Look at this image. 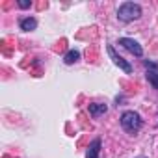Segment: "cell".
I'll return each mask as SVG.
<instances>
[{
  "instance_id": "cell-11",
  "label": "cell",
  "mask_w": 158,
  "mask_h": 158,
  "mask_svg": "<svg viewBox=\"0 0 158 158\" xmlns=\"http://www.w3.org/2000/svg\"><path fill=\"white\" fill-rule=\"evenodd\" d=\"M156 127H158V121H156Z\"/></svg>"
},
{
  "instance_id": "cell-1",
  "label": "cell",
  "mask_w": 158,
  "mask_h": 158,
  "mask_svg": "<svg viewBox=\"0 0 158 158\" xmlns=\"http://www.w3.org/2000/svg\"><path fill=\"white\" fill-rule=\"evenodd\" d=\"M119 123H121V128L130 136H136L143 128V119H141L139 112H136V110H125L119 117Z\"/></svg>"
},
{
  "instance_id": "cell-5",
  "label": "cell",
  "mask_w": 158,
  "mask_h": 158,
  "mask_svg": "<svg viewBox=\"0 0 158 158\" xmlns=\"http://www.w3.org/2000/svg\"><path fill=\"white\" fill-rule=\"evenodd\" d=\"M143 63H145V69H147V73H145L147 82L158 91V63L156 61H149V60H145Z\"/></svg>"
},
{
  "instance_id": "cell-10",
  "label": "cell",
  "mask_w": 158,
  "mask_h": 158,
  "mask_svg": "<svg viewBox=\"0 0 158 158\" xmlns=\"http://www.w3.org/2000/svg\"><path fill=\"white\" fill-rule=\"evenodd\" d=\"M17 6L21 10H28V8H32V0H17Z\"/></svg>"
},
{
  "instance_id": "cell-12",
  "label": "cell",
  "mask_w": 158,
  "mask_h": 158,
  "mask_svg": "<svg viewBox=\"0 0 158 158\" xmlns=\"http://www.w3.org/2000/svg\"><path fill=\"white\" fill-rule=\"evenodd\" d=\"M139 158H145V156H139Z\"/></svg>"
},
{
  "instance_id": "cell-8",
  "label": "cell",
  "mask_w": 158,
  "mask_h": 158,
  "mask_svg": "<svg viewBox=\"0 0 158 158\" xmlns=\"http://www.w3.org/2000/svg\"><path fill=\"white\" fill-rule=\"evenodd\" d=\"M101 149H102V139H101V138L91 139V143H89V147H88V151H86V158H99Z\"/></svg>"
},
{
  "instance_id": "cell-9",
  "label": "cell",
  "mask_w": 158,
  "mask_h": 158,
  "mask_svg": "<svg viewBox=\"0 0 158 158\" xmlns=\"http://www.w3.org/2000/svg\"><path fill=\"white\" fill-rule=\"evenodd\" d=\"M80 58H82L80 50L71 48V50H67V54L63 56V63H65V65H74V63H78V61H80Z\"/></svg>"
},
{
  "instance_id": "cell-6",
  "label": "cell",
  "mask_w": 158,
  "mask_h": 158,
  "mask_svg": "<svg viewBox=\"0 0 158 158\" xmlns=\"http://www.w3.org/2000/svg\"><path fill=\"white\" fill-rule=\"evenodd\" d=\"M37 19L35 17H32V15H28V17H21L19 19V28L23 30V32H34L35 28H37Z\"/></svg>"
},
{
  "instance_id": "cell-3",
  "label": "cell",
  "mask_w": 158,
  "mask_h": 158,
  "mask_svg": "<svg viewBox=\"0 0 158 158\" xmlns=\"http://www.w3.org/2000/svg\"><path fill=\"white\" fill-rule=\"evenodd\" d=\"M106 50H108V56H110V60L114 61V65H117V67H119L123 73H127V74H132V71H134L132 63H130L128 60H125L123 56H119V54L115 52L114 45H106Z\"/></svg>"
},
{
  "instance_id": "cell-2",
  "label": "cell",
  "mask_w": 158,
  "mask_h": 158,
  "mask_svg": "<svg viewBox=\"0 0 158 158\" xmlns=\"http://www.w3.org/2000/svg\"><path fill=\"white\" fill-rule=\"evenodd\" d=\"M141 13H143V10L138 2H123L117 8V21L123 24H128L132 21H138L141 17Z\"/></svg>"
},
{
  "instance_id": "cell-7",
  "label": "cell",
  "mask_w": 158,
  "mask_h": 158,
  "mask_svg": "<svg viewBox=\"0 0 158 158\" xmlns=\"http://www.w3.org/2000/svg\"><path fill=\"white\" fill-rule=\"evenodd\" d=\"M88 110H89V115L93 119H97V117H101V115H104L108 112V104L106 102H91L88 106Z\"/></svg>"
},
{
  "instance_id": "cell-4",
  "label": "cell",
  "mask_w": 158,
  "mask_h": 158,
  "mask_svg": "<svg viewBox=\"0 0 158 158\" xmlns=\"http://www.w3.org/2000/svg\"><path fill=\"white\" fill-rule=\"evenodd\" d=\"M117 45H121L125 50H128L132 56H136V58H141L143 56V47L136 41V39H132V37H119L117 39Z\"/></svg>"
}]
</instances>
